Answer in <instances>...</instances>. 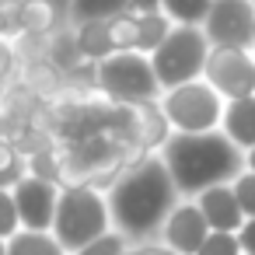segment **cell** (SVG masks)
<instances>
[{
  "label": "cell",
  "mask_w": 255,
  "mask_h": 255,
  "mask_svg": "<svg viewBox=\"0 0 255 255\" xmlns=\"http://www.w3.org/2000/svg\"><path fill=\"white\" fill-rule=\"evenodd\" d=\"M178 199L182 196H178V189H175V182L157 154H147L143 161L123 168L105 189L112 227L129 241L157 238L161 224L178 206Z\"/></svg>",
  "instance_id": "1"
},
{
  "label": "cell",
  "mask_w": 255,
  "mask_h": 255,
  "mask_svg": "<svg viewBox=\"0 0 255 255\" xmlns=\"http://www.w3.org/2000/svg\"><path fill=\"white\" fill-rule=\"evenodd\" d=\"M178 189L182 199H196L213 185H227L245 171V154L224 136L213 133H171V140L157 154Z\"/></svg>",
  "instance_id": "2"
},
{
  "label": "cell",
  "mask_w": 255,
  "mask_h": 255,
  "mask_svg": "<svg viewBox=\"0 0 255 255\" xmlns=\"http://www.w3.org/2000/svg\"><path fill=\"white\" fill-rule=\"evenodd\" d=\"M112 231V213L105 203V192L91 182H74L60 189L56 217H53V238L74 255L95 238Z\"/></svg>",
  "instance_id": "3"
},
{
  "label": "cell",
  "mask_w": 255,
  "mask_h": 255,
  "mask_svg": "<svg viewBox=\"0 0 255 255\" xmlns=\"http://www.w3.org/2000/svg\"><path fill=\"white\" fill-rule=\"evenodd\" d=\"M95 88L112 105H140L161 98L150 56L143 53H112L102 63H95Z\"/></svg>",
  "instance_id": "4"
},
{
  "label": "cell",
  "mask_w": 255,
  "mask_h": 255,
  "mask_svg": "<svg viewBox=\"0 0 255 255\" xmlns=\"http://www.w3.org/2000/svg\"><path fill=\"white\" fill-rule=\"evenodd\" d=\"M210 39L203 35V28H189V25H175L171 35L150 53V67L154 77L161 84V91H171L178 84L199 81L210 60Z\"/></svg>",
  "instance_id": "5"
},
{
  "label": "cell",
  "mask_w": 255,
  "mask_h": 255,
  "mask_svg": "<svg viewBox=\"0 0 255 255\" xmlns=\"http://www.w3.org/2000/svg\"><path fill=\"white\" fill-rule=\"evenodd\" d=\"M171 133H213L224 123V98L199 77L189 84H178L171 91H161L157 98Z\"/></svg>",
  "instance_id": "6"
},
{
  "label": "cell",
  "mask_w": 255,
  "mask_h": 255,
  "mask_svg": "<svg viewBox=\"0 0 255 255\" xmlns=\"http://www.w3.org/2000/svg\"><path fill=\"white\" fill-rule=\"evenodd\" d=\"M203 81L224 98V102H238V98H252L255 95V49H210Z\"/></svg>",
  "instance_id": "7"
},
{
  "label": "cell",
  "mask_w": 255,
  "mask_h": 255,
  "mask_svg": "<svg viewBox=\"0 0 255 255\" xmlns=\"http://www.w3.org/2000/svg\"><path fill=\"white\" fill-rule=\"evenodd\" d=\"M116 129H119L123 143H129L143 154H161V147L171 140V126L157 102L116 105Z\"/></svg>",
  "instance_id": "8"
},
{
  "label": "cell",
  "mask_w": 255,
  "mask_h": 255,
  "mask_svg": "<svg viewBox=\"0 0 255 255\" xmlns=\"http://www.w3.org/2000/svg\"><path fill=\"white\" fill-rule=\"evenodd\" d=\"M203 35L210 39V46H220V49H252L255 7L248 0H213L203 21Z\"/></svg>",
  "instance_id": "9"
},
{
  "label": "cell",
  "mask_w": 255,
  "mask_h": 255,
  "mask_svg": "<svg viewBox=\"0 0 255 255\" xmlns=\"http://www.w3.org/2000/svg\"><path fill=\"white\" fill-rule=\"evenodd\" d=\"M60 182L42 178V175H25L11 192L18 203V220L21 231H53V217H56V203H60Z\"/></svg>",
  "instance_id": "10"
},
{
  "label": "cell",
  "mask_w": 255,
  "mask_h": 255,
  "mask_svg": "<svg viewBox=\"0 0 255 255\" xmlns=\"http://www.w3.org/2000/svg\"><path fill=\"white\" fill-rule=\"evenodd\" d=\"M206 234H210V224H206V217L199 213L196 199H178V206L168 213V220H164L161 231H157V238H161L175 255H196V252L203 248Z\"/></svg>",
  "instance_id": "11"
},
{
  "label": "cell",
  "mask_w": 255,
  "mask_h": 255,
  "mask_svg": "<svg viewBox=\"0 0 255 255\" xmlns=\"http://www.w3.org/2000/svg\"><path fill=\"white\" fill-rule=\"evenodd\" d=\"M21 35H53L70 25V0H18Z\"/></svg>",
  "instance_id": "12"
},
{
  "label": "cell",
  "mask_w": 255,
  "mask_h": 255,
  "mask_svg": "<svg viewBox=\"0 0 255 255\" xmlns=\"http://www.w3.org/2000/svg\"><path fill=\"white\" fill-rule=\"evenodd\" d=\"M196 206H199V213L206 217L210 231L238 234V231H241V224H245V213H241V206H238V199H234L231 182H227V185H213V189L199 192V196H196Z\"/></svg>",
  "instance_id": "13"
},
{
  "label": "cell",
  "mask_w": 255,
  "mask_h": 255,
  "mask_svg": "<svg viewBox=\"0 0 255 255\" xmlns=\"http://www.w3.org/2000/svg\"><path fill=\"white\" fill-rule=\"evenodd\" d=\"M224 136L245 154L255 147V95L252 98H238L224 105V123H220Z\"/></svg>",
  "instance_id": "14"
},
{
  "label": "cell",
  "mask_w": 255,
  "mask_h": 255,
  "mask_svg": "<svg viewBox=\"0 0 255 255\" xmlns=\"http://www.w3.org/2000/svg\"><path fill=\"white\" fill-rule=\"evenodd\" d=\"M74 28V39H77V49H81V60L84 63H102L105 56H112V39H109V21H77L70 25Z\"/></svg>",
  "instance_id": "15"
},
{
  "label": "cell",
  "mask_w": 255,
  "mask_h": 255,
  "mask_svg": "<svg viewBox=\"0 0 255 255\" xmlns=\"http://www.w3.org/2000/svg\"><path fill=\"white\" fill-rule=\"evenodd\" d=\"M7 255H70L53 231H18L7 241Z\"/></svg>",
  "instance_id": "16"
},
{
  "label": "cell",
  "mask_w": 255,
  "mask_h": 255,
  "mask_svg": "<svg viewBox=\"0 0 255 255\" xmlns=\"http://www.w3.org/2000/svg\"><path fill=\"white\" fill-rule=\"evenodd\" d=\"M210 7L213 0H161V14L171 25H189V28H203Z\"/></svg>",
  "instance_id": "17"
},
{
  "label": "cell",
  "mask_w": 255,
  "mask_h": 255,
  "mask_svg": "<svg viewBox=\"0 0 255 255\" xmlns=\"http://www.w3.org/2000/svg\"><path fill=\"white\" fill-rule=\"evenodd\" d=\"M129 11L126 0H70V25L77 21H109Z\"/></svg>",
  "instance_id": "18"
},
{
  "label": "cell",
  "mask_w": 255,
  "mask_h": 255,
  "mask_svg": "<svg viewBox=\"0 0 255 255\" xmlns=\"http://www.w3.org/2000/svg\"><path fill=\"white\" fill-rule=\"evenodd\" d=\"M28 175V157L18 150L14 140L0 136V189H14Z\"/></svg>",
  "instance_id": "19"
},
{
  "label": "cell",
  "mask_w": 255,
  "mask_h": 255,
  "mask_svg": "<svg viewBox=\"0 0 255 255\" xmlns=\"http://www.w3.org/2000/svg\"><path fill=\"white\" fill-rule=\"evenodd\" d=\"M109 39L116 53H136L140 46V14L123 11L116 18H109Z\"/></svg>",
  "instance_id": "20"
},
{
  "label": "cell",
  "mask_w": 255,
  "mask_h": 255,
  "mask_svg": "<svg viewBox=\"0 0 255 255\" xmlns=\"http://www.w3.org/2000/svg\"><path fill=\"white\" fill-rule=\"evenodd\" d=\"M171 21L161 14V11H154V14H140V46H136V53H143V56H150L168 35H171Z\"/></svg>",
  "instance_id": "21"
},
{
  "label": "cell",
  "mask_w": 255,
  "mask_h": 255,
  "mask_svg": "<svg viewBox=\"0 0 255 255\" xmlns=\"http://www.w3.org/2000/svg\"><path fill=\"white\" fill-rule=\"evenodd\" d=\"M18 231H21V220H18L14 192L11 189H0V241H11Z\"/></svg>",
  "instance_id": "22"
},
{
  "label": "cell",
  "mask_w": 255,
  "mask_h": 255,
  "mask_svg": "<svg viewBox=\"0 0 255 255\" xmlns=\"http://www.w3.org/2000/svg\"><path fill=\"white\" fill-rule=\"evenodd\" d=\"M126 248H129V238H123V234L112 227L109 234L95 238L91 245H84V248L74 252V255H126Z\"/></svg>",
  "instance_id": "23"
},
{
  "label": "cell",
  "mask_w": 255,
  "mask_h": 255,
  "mask_svg": "<svg viewBox=\"0 0 255 255\" xmlns=\"http://www.w3.org/2000/svg\"><path fill=\"white\" fill-rule=\"evenodd\" d=\"M196 255H241V245H238V234H227V231H210L203 248Z\"/></svg>",
  "instance_id": "24"
},
{
  "label": "cell",
  "mask_w": 255,
  "mask_h": 255,
  "mask_svg": "<svg viewBox=\"0 0 255 255\" xmlns=\"http://www.w3.org/2000/svg\"><path fill=\"white\" fill-rule=\"evenodd\" d=\"M231 189H234V199H238L245 220L255 217V171H241V175L231 182Z\"/></svg>",
  "instance_id": "25"
},
{
  "label": "cell",
  "mask_w": 255,
  "mask_h": 255,
  "mask_svg": "<svg viewBox=\"0 0 255 255\" xmlns=\"http://www.w3.org/2000/svg\"><path fill=\"white\" fill-rule=\"evenodd\" d=\"M18 70H21V56H18L14 42L0 39V91H4L11 81H18Z\"/></svg>",
  "instance_id": "26"
},
{
  "label": "cell",
  "mask_w": 255,
  "mask_h": 255,
  "mask_svg": "<svg viewBox=\"0 0 255 255\" xmlns=\"http://www.w3.org/2000/svg\"><path fill=\"white\" fill-rule=\"evenodd\" d=\"M126 255H175L161 238H147V241H129Z\"/></svg>",
  "instance_id": "27"
},
{
  "label": "cell",
  "mask_w": 255,
  "mask_h": 255,
  "mask_svg": "<svg viewBox=\"0 0 255 255\" xmlns=\"http://www.w3.org/2000/svg\"><path fill=\"white\" fill-rule=\"evenodd\" d=\"M238 245H241V255H255V217H248L238 231Z\"/></svg>",
  "instance_id": "28"
},
{
  "label": "cell",
  "mask_w": 255,
  "mask_h": 255,
  "mask_svg": "<svg viewBox=\"0 0 255 255\" xmlns=\"http://www.w3.org/2000/svg\"><path fill=\"white\" fill-rule=\"evenodd\" d=\"M126 4H129L133 14H154V11H161V0H126Z\"/></svg>",
  "instance_id": "29"
},
{
  "label": "cell",
  "mask_w": 255,
  "mask_h": 255,
  "mask_svg": "<svg viewBox=\"0 0 255 255\" xmlns=\"http://www.w3.org/2000/svg\"><path fill=\"white\" fill-rule=\"evenodd\" d=\"M245 171H255V147L245 150Z\"/></svg>",
  "instance_id": "30"
},
{
  "label": "cell",
  "mask_w": 255,
  "mask_h": 255,
  "mask_svg": "<svg viewBox=\"0 0 255 255\" xmlns=\"http://www.w3.org/2000/svg\"><path fill=\"white\" fill-rule=\"evenodd\" d=\"M14 4V0H0V11H4V7H11Z\"/></svg>",
  "instance_id": "31"
},
{
  "label": "cell",
  "mask_w": 255,
  "mask_h": 255,
  "mask_svg": "<svg viewBox=\"0 0 255 255\" xmlns=\"http://www.w3.org/2000/svg\"><path fill=\"white\" fill-rule=\"evenodd\" d=\"M0 255H7V241H0Z\"/></svg>",
  "instance_id": "32"
},
{
  "label": "cell",
  "mask_w": 255,
  "mask_h": 255,
  "mask_svg": "<svg viewBox=\"0 0 255 255\" xmlns=\"http://www.w3.org/2000/svg\"><path fill=\"white\" fill-rule=\"evenodd\" d=\"M252 49H255V35H252Z\"/></svg>",
  "instance_id": "33"
},
{
  "label": "cell",
  "mask_w": 255,
  "mask_h": 255,
  "mask_svg": "<svg viewBox=\"0 0 255 255\" xmlns=\"http://www.w3.org/2000/svg\"><path fill=\"white\" fill-rule=\"evenodd\" d=\"M248 4H252V7H255V0H248Z\"/></svg>",
  "instance_id": "34"
}]
</instances>
